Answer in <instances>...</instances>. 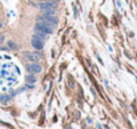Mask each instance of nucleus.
Segmentation results:
<instances>
[{"label":"nucleus","mask_w":137,"mask_h":129,"mask_svg":"<svg viewBox=\"0 0 137 129\" xmlns=\"http://www.w3.org/2000/svg\"><path fill=\"white\" fill-rule=\"evenodd\" d=\"M31 44H32V47H33L35 49L41 51V49L44 48V40L39 39V37H36V36L33 35V36H32V39H31Z\"/></svg>","instance_id":"obj_4"},{"label":"nucleus","mask_w":137,"mask_h":129,"mask_svg":"<svg viewBox=\"0 0 137 129\" xmlns=\"http://www.w3.org/2000/svg\"><path fill=\"white\" fill-rule=\"evenodd\" d=\"M56 15V9H49V11H43V16H51Z\"/></svg>","instance_id":"obj_8"},{"label":"nucleus","mask_w":137,"mask_h":129,"mask_svg":"<svg viewBox=\"0 0 137 129\" xmlns=\"http://www.w3.org/2000/svg\"><path fill=\"white\" fill-rule=\"evenodd\" d=\"M36 2H39V3H41V2H45V0H36Z\"/></svg>","instance_id":"obj_11"},{"label":"nucleus","mask_w":137,"mask_h":129,"mask_svg":"<svg viewBox=\"0 0 137 129\" xmlns=\"http://www.w3.org/2000/svg\"><path fill=\"white\" fill-rule=\"evenodd\" d=\"M11 100V96H0V101H2V102H7V101H9Z\"/></svg>","instance_id":"obj_10"},{"label":"nucleus","mask_w":137,"mask_h":129,"mask_svg":"<svg viewBox=\"0 0 137 129\" xmlns=\"http://www.w3.org/2000/svg\"><path fill=\"white\" fill-rule=\"evenodd\" d=\"M24 57L29 63H39V60H40V55L35 53V52H25L24 53Z\"/></svg>","instance_id":"obj_5"},{"label":"nucleus","mask_w":137,"mask_h":129,"mask_svg":"<svg viewBox=\"0 0 137 129\" xmlns=\"http://www.w3.org/2000/svg\"><path fill=\"white\" fill-rule=\"evenodd\" d=\"M39 20H45V21H48V23H51L52 25H57V23H59V19L56 17V15H51V16H41V17H39Z\"/></svg>","instance_id":"obj_6"},{"label":"nucleus","mask_w":137,"mask_h":129,"mask_svg":"<svg viewBox=\"0 0 137 129\" xmlns=\"http://www.w3.org/2000/svg\"><path fill=\"white\" fill-rule=\"evenodd\" d=\"M39 8H40L41 11H49V9H57V3L56 2H41L37 4Z\"/></svg>","instance_id":"obj_2"},{"label":"nucleus","mask_w":137,"mask_h":129,"mask_svg":"<svg viewBox=\"0 0 137 129\" xmlns=\"http://www.w3.org/2000/svg\"><path fill=\"white\" fill-rule=\"evenodd\" d=\"M27 82H28V84H33V82H36V77L33 76V73H31L29 76H27Z\"/></svg>","instance_id":"obj_7"},{"label":"nucleus","mask_w":137,"mask_h":129,"mask_svg":"<svg viewBox=\"0 0 137 129\" xmlns=\"http://www.w3.org/2000/svg\"><path fill=\"white\" fill-rule=\"evenodd\" d=\"M3 27V23H2V21H0V28H2Z\"/></svg>","instance_id":"obj_13"},{"label":"nucleus","mask_w":137,"mask_h":129,"mask_svg":"<svg viewBox=\"0 0 137 129\" xmlns=\"http://www.w3.org/2000/svg\"><path fill=\"white\" fill-rule=\"evenodd\" d=\"M45 2H56V0H45Z\"/></svg>","instance_id":"obj_12"},{"label":"nucleus","mask_w":137,"mask_h":129,"mask_svg":"<svg viewBox=\"0 0 137 129\" xmlns=\"http://www.w3.org/2000/svg\"><path fill=\"white\" fill-rule=\"evenodd\" d=\"M25 68H27V71H28L29 73H33V75L41 72V65H40L39 63H28Z\"/></svg>","instance_id":"obj_3"},{"label":"nucleus","mask_w":137,"mask_h":129,"mask_svg":"<svg viewBox=\"0 0 137 129\" xmlns=\"http://www.w3.org/2000/svg\"><path fill=\"white\" fill-rule=\"evenodd\" d=\"M0 37H2V33H0Z\"/></svg>","instance_id":"obj_14"},{"label":"nucleus","mask_w":137,"mask_h":129,"mask_svg":"<svg viewBox=\"0 0 137 129\" xmlns=\"http://www.w3.org/2000/svg\"><path fill=\"white\" fill-rule=\"evenodd\" d=\"M7 44H8V48H9V49H13V51H16V49H17V45L15 44L13 41H8Z\"/></svg>","instance_id":"obj_9"},{"label":"nucleus","mask_w":137,"mask_h":129,"mask_svg":"<svg viewBox=\"0 0 137 129\" xmlns=\"http://www.w3.org/2000/svg\"><path fill=\"white\" fill-rule=\"evenodd\" d=\"M35 29L37 32L44 33V35H51L52 31H53L52 27H51V23H48V21H45V20H39L35 24Z\"/></svg>","instance_id":"obj_1"}]
</instances>
